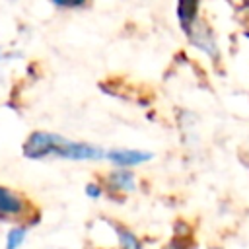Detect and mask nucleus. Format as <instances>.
<instances>
[{"mask_svg": "<svg viewBox=\"0 0 249 249\" xmlns=\"http://www.w3.org/2000/svg\"><path fill=\"white\" fill-rule=\"evenodd\" d=\"M93 0H49V4L60 12H78L91 6Z\"/></svg>", "mask_w": 249, "mask_h": 249, "instance_id": "obj_9", "label": "nucleus"}, {"mask_svg": "<svg viewBox=\"0 0 249 249\" xmlns=\"http://www.w3.org/2000/svg\"><path fill=\"white\" fill-rule=\"evenodd\" d=\"M39 220H41V214L25 193L0 183V222H6V224L23 222L29 228H33Z\"/></svg>", "mask_w": 249, "mask_h": 249, "instance_id": "obj_2", "label": "nucleus"}, {"mask_svg": "<svg viewBox=\"0 0 249 249\" xmlns=\"http://www.w3.org/2000/svg\"><path fill=\"white\" fill-rule=\"evenodd\" d=\"M111 224V231H113V239H115V249H144V241L142 237L128 226L109 220Z\"/></svg>", "mask_w": 249, "mask_h": 249, "instance_id": "obj_7", "label": "nucleus"}, {"mask_svg": "<svg viewBox=\"0 0 249 249\" xmlns=\"http://www.w3.org/2000/svg\"><path fill=\"white\" fill-rule=\"evenodd\" d=\"M175 18L183 35H187L202 19V0H175Z\"/></svg>", "mask_w": 249, "mask_h": 249, "instance_id": "obj_6", "label": "nucleus"}, {"mask_svg": "<svg viewBox=\"0 0 249 249\" xmlns=\"http://www.w3.org/2000/svg\"><path fill=\"white\" fill-rule=\"evenodd\" d=\"M101 181L105 185L107 196L115 200H123L130 195H134L140 187V179L134 169L124 167H111L107 173L101 175Z\"/></svg>", "mask_w": 249, "mask_h": 249, "instance_id": "obj_3", "label": "nucleus"}, {"mask_svg": "<svg viewBox=\"0 0 249 249\" xmlns=\"http://www.w3.org/2000/svg\"><path fill=\"white\" fill-rule=\"evenodd\" d=\"M243 21H245V29L249 35V0H245V4H243Z\"/></svg>", "mask_w": 249, "mask_h": 249, "instance_id": "obj_13", "label": "nucleus"}, {"mask_svg": "<svg viewBox=\"0 0 249 249\" xmlns=\"http://www.w3.org/2000/svg\"><path fill=\"white\" fill-rule=\"evenodd\" d=\"M154 160V152L142 148H109L105 152V161L111 167L136 169Z\"/></svg>", "mask_w": 249, "mask_h": 249, "instance_id": "obj_5", "label": "nucleus"}, {"mask_svg": "<svg viewBox=\"0 0 249 249\" xmlns=\"http://www.w3.org/2000/svg\"><path fill=\"white\" fill-rule=\"evenodd\" d=\"M84 195H86L89 200H99V198L107 196V191H105V185H103L101 177L88 181V183L84 185Z\"/></svg>", "mask_w": 249, "mask_h": 249, "instance_id": "obj_10", "label": "nucleus"}, {"mask_svg": "<svg viewBox=\"0 0 249 249\" xmlns=\"http://www.w3.org/2000/svg\"><path fill=\"white\" fill-rule=\"evenodd\" d=\"M173 235L177 237H193V226L187 224L185 220H177L173 228Z\"/></svg>", "mask_w": 249, "mask_h": 249, "instance_id": "obj_12", "label": "nucleus"}, {"mask_svg": "<svg viewBox=\"0 0 249 249\" xmlns=\"http://www.w3.org/2000/svg\"><path fill=\"white\" fill-rule=\"evenodd\" d=\"M105 148L88 140H74L60 132L53 130H31L23 144H21V156L31 161H43V160H64V161H105Z\"/></svg>", "mask_w": 249, "mask_h": 249, "instance_id": "obj_1", "label": "nucleus"}, {"mask_svg": "<svg viewBox=\"0 0 249 249\" xmlns=\"http://www.w3.org/2000/svg\"><path fill=\"white\" fill-rule=\"evenodd\" d=\"M187 41L193 49H196L198 53H202L210 62L214 64H220L222 62V49H220V43L216 39V33L212 29V25L202 18L187 35Z\"/></svg>", "mask_w": 249, "mask_h": 249, "instance_id": "obj_4", "label": "nucleus"}, {"mask_svg": "<svg viewBox=\"0 0 249 249\" xmlns=\"http://www.w3.org/2000/svg\"><path fill=\"white\" fill-rule=\"evenodd\" d=\"M29 235V226L19 222V224H12L4 235V249H21L27 241Z\"/></svg>", "mask_w": 249, "mask_h": 249, "instance_id": "obj_8", "label": "nucleus"}, {"mask_svg": "<svg viewBox=\"0 0 249 249\" xmlns=\"http://www.w3.org/2000/svg\"><path fill=\"white\" fill-rule=\"evenodd\" d=\"M206 249H226V247H222V245H210V247H206Z\"/></svg>", "mask_w": 249, "mask_h": 249, "instance_id": "obj_15", "label": "nucleus"}, {"mask_svg": "<svg viewBox=\"0 0 249 249\" xmlns=\"http://www.w3.org/2000/svg\"><path fill=\"white\" fill-rule=\"evenodd\" d=\"M161 249H196L195 237H177L173 235Z\"/></svg>", "mask_w": 249, "mask_h": 249, "instance_id": "obj_11", "label": "nucleus"}, {"mask_svg": "<svg viewBox=\"0 0 249 249\" xmlns=\"http://www.w3.org/2000/svg\"><path fill=\"white\" fill-rule=\"evenodd\" d=\"M12 56H19V53H8V51L0 45V62H4L6 58H12Z\"/></svg>", "mask_w": 249, "mask_h": 249, "instance_id": "obj_14", "label": "nucleus"}]
</instances>
